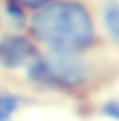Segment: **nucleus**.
<instances>
[{"label": "nucleus", "instance_id": "6", "mask_svg": "<svg viewBox=\"0 0 119 121\" xmlns=\"http://www.w3.org/2000/svg\"><path fill=\"white\" fill-rule=\"evenodd\" d=\"M5 14H7V18L12 21V25H16V26H23L25 25V19H26L25 9L21 5H18L16 2L5 0Z\"/></svg>", "mask_w": 119, "mask_h": 121}, {"label": "nucleus", "instance_id": "7", "mask_svg": "<svg viewBox=\"0 0 119 121\" xmlns=\"http://www.w3.org/2000/svg\"><path fill=\"white\" fill-rule=\"evenodd\" d=\"M100 112L105 116V118H109L112 121H119V98L107 100V102L102 105Z\"/></svg>", "mask_w": 119, "mask_h": 121}, {"label": "nucleus", "instance_id": "5", "mask_svg": "<svg viewBox=\"0 0 119 121\" xmlns=\"http://www.w3.org/2000/svg\"><path fill=\"white\" fill-rule=\"evenodd\" d=\"M21 97L12 91L0 90V121H11L21 107Z\"/></svg>", "mask_w": 119, "mask_h": 121}, {"label": "nucleus", "instance_id": "2", "mask_svg": "<svg viewBox=\"0 0 119 121\" xmlns=\"http://www.w3.org/2000/svg\"><path fill=\"white\" fill-rule=\"evenodd\" d=\"M96 69L84 53L49 51L26 67V79L37 86L61 91H79L95 79Z\"/></svg>", "mask_w": 119, "mask_h": 121}, {"label": "nucleus", "instance_id": "3", "mask_svg": "<svg viewBox=\"0 0 119 121\" xmlns=\"http://www.w3.org/2000/svg\"><path fill=\"white\" fill-rule=\"evenodd\" d=\"M37 56V46L30 37L23 33H4L0 37V67L4 69H26Z\"/></svg>", "mask_w": 119, "mask_h": 121}, {"label": "nucleus", "instance_id": "8", "mask_svg": "<svg viewBox=\"0 0 119 121\" xmlns=\"http://www.w3.org/2000/svg\"><path fill=\"white\" fill-rule=\"evenodd\" d=\"M18 5H21L23 9H32V11H40L44 7L51 5L54 2H60V0H12Z\"/></svg>", "mask_w": 119, "mask_h": 121}, {"label": "nucleus", "instance_id": "1", "mask_svg": "<svg viewBox=\"0 0 119 121\" xmlns=\"http://www.w3.org/2000/svg\"><path fill=\"white\" fill-rule=\"evenodd\" d=\"M30 30L49 51L61 53H86L98 39L91 11L77 0H60L35 11Z\"/></svg>", "mask_w": 119, "mask_h": 121}, {"label": "nucleus", "instance_id": "4", "mask_svg": "<svg viewBox=\"0 0 119 121\" xmlns=\"http://www.w3.org/2000/svg\"><path fill=\"white\" fill-rule=\"evenodd\" d=\"M100 21L107 37L119 46V0H103L100 9Z\"/></svg>", "mask_w": 119, "mask_h": 121}]
</instances>
